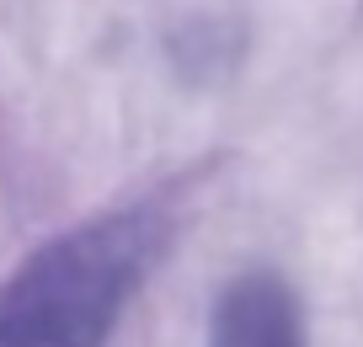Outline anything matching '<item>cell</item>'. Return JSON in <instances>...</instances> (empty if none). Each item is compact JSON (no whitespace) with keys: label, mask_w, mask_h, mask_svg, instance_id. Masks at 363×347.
Masks as SVG:
<instances>
[{"label":"cell","mask_w":363,"mask_h":347,"mask_svg":"<svg viewBox=\"0 0 363 347\" xmlns=\"http://www.w3.org/2000/svg\"><path fill=\"white\" fill-rule=\"evenodd\" d=\"M150 257L145 214H102L54 236L0 283V347H107Z\"/></svg>","instance_id":"obj_1"},{"label":"cell","mask_w":363,"mask_h":347,"mask_svg":"<svg viewBox=\"0 0 363 347\" xmlns=\"http://www.w3.org/2000/svg\"><path fill=\"white\" fill-rule=\"evenodd\" d=\"M208 347H310L294 289L267 268L235 272L214 299Z\"/></svg>","instance_id":"obj_2"}]
</instances>
